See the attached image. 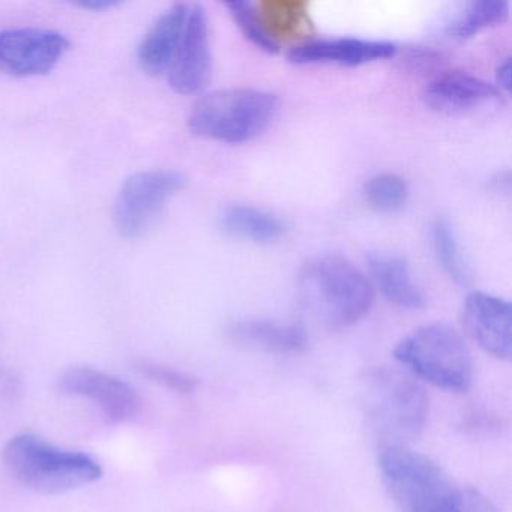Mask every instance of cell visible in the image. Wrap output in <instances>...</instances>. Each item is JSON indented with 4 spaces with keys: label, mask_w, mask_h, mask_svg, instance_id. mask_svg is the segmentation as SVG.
Returning <instances> with one entry per match:
<instances>
[{
    "label": "cell",
    "mask_w": 512,
    "mask_h": 512,
    "mask_svg": "<svg viewBox=\"0 0 512 512\" xmlns=\"http://www.w3.org/2000/svg\"><path fill=\"white\" fill-rule=\"evenodd\" d=\"M364 199L383 214L401 211L409 200V185L397 173H379L364 185Z\"/></svg>",
    "instance_id": "obj_21"
},
{
    "label": "cell",
    "mask_w": 512,
    "mask_h": 512,
    "mask_svg": "<svg viewBox=\"0 0 512 512\" xmlns=\"http://www.w3.org/2000/svg\"><path fill=\"white\" fill-rule=\"evenodd\" d=\"M218 226L224 235L257 245L274 244L287 233V226L281 218L256 206H227L218 218Z\"/></svg>",
    "instance_id": "obj_17"
},
{
    "label": "cell",
    "mask_w": 512,
    "mask_h": 512,
    "mask_svg": "<svg viewBox=\"0 0 512 512\" xmlns=\"http://www.w3.org/2000/svg\"><path fill=\"white\" fill-rule=\"evenodd\" d=\"M188 5L176 4L158 17L137 50L140 68L149 76L169 71L187 23Z\"/></svg>",
    "instance_id": "obj_16"
},
{
    "label": "cell",
    "mask_w": 512,
    "mask_h": 512,
    "mask_svg": "<svg viewBox=\"0 0 512 512\" xmlns=\"http://www.w3.org/2000/svg\"><path fill=\"white\" fill-rule=\"evenodd\" d=\"M365 427L380 449L409 446L421 436L430 413L424 386L394 367L365 371L359 385Z\"/></svg>",
    "instance_id": "obj_1"
},
{
    "label": "cell",
    "mask_w": 512,
    "mask_h": 512,
    "mask_svg": "<svg viewBox=\"0 0 512 512\" xmlns=\"http://www.w3.org/2000/svg\"><path fill=\"white\" fill-rule=\"evenodd\" d=\"M59 385L67 394L91 401L116 424L136 418L142 406L139 394L130 383L95 368H70L62 374Z\"/></svg>",
    "instance_id": "obj_11"
},
{
    "label": "cell",
    "mask_w": 512,
    "mask_h": 512,
    "mask_svg": "<svg viewBox=\"0 0 512 512\" xmlns=\"http://www.w3.org/2000/svg\"><path fill=\"white\" fill-rule=\"evenodd\" d=\"M298 292L304 307L332 329L361 322L374 302L367 275L340 254H322L299 269Z\"/></svg>",
    "instance_id": "obj_2"
},
{
    "label": "cell",
    "mask_w": 512,
    "mask_h": 512,
    "mask_svg": "<svg viewBox=\"0 0 512 512\" xmlns=\"http://www.w3.org/2000/svg\"><path fill=\"white\" fill-rule=\"evenodd\" d=\"M139 368L143 376L148 377L152 382L160 383L164 388L178 392V394H193L197 386H199L196 377L190 376V374L184 373V371L175 370V368L149 364V362L140 365Z\"/></svg>",
    "instance_id": "obj_22"
},
{
    "label": "cell",
    "mask_w": 512,
    "mask_h": 512,
    "mask_svg": "<svg viewBox=\"0 0 512 512\" xmlns=\"http://www.w3.org/2000/svg\"><path fill=\"white\" fill-rule=\"evenodd\" d=\"M397 53L398 47L389 41L350 37L317 38L292 47L287 53V59L295 65L361 67L394 59Z\"/></svg>",
    "instance_id": "obj_13"
},
{
    "label": "cell",
    "mask_w": 512,
    "mask_h": 512,
    "mask_svg": "<svg viewBox=\"0 0 512 512\" xmlns=\"http://www.w3.org/2000/svg\"><path fill=\"white\" fill-rule=\"evenodd\" d=\"M460 319L464 332L485 353L500 361L512 358V307L509 301L475 290L464 298Z\"/></svg>",
    "instance_id": "obj_10"
},
{
    "label": "cell",
    "mask_w": 512,
    "mask_h": 512,
    "mask_svg": "<svg viewBox=\"0 0 512 512\" xmlns=\"http://www.w3.org/2000/svg\"><path fill=\"white\" fill-rule=\"evenodd\" d=\"M226 8L239 31L254 47L269 55H277L280 52V43L257 5L247 0H232L226 2Z\"/></svg>",
    "instance_id": "obj_20"
},
{
    "label": "cell",
    "mask_w": 512,
    "mask_h": 512,
    "mask_svg": "<svg viewBox=\"0 0 512 512\" xmlns=\"http://www.w3.org/2000/svg\"><path fill=\"white\" fill-rule=\"evenodd\" d=\"M508 19L509 4L505 0H475L452 14L446 22L445 34L451 40L466 41Z\"/></svg>",
    "instance_id": "obj_18"
},
{
    "label": "cell",
    "mask_w": 512,
    "mask_h": 512,
    "mask_svg": "<svg viewBox=\"0 0 512 512\" xmlns=\"http://www.w3.org/2000/svg\"><path fill=\"white\" fill-rule=\"evenodd\" d=\"M280 100L272 92L230 88L209 92L193 106L188 127L196 136L241 145L259 137L274 122Z\"/></svg>",
    "instance_id": "obj_6"
},
{
    "label": "cell",
    "mask_w": 512,
    "mask_h": 512,
    "mask_svg": "<svg viewBox=\"0 0 512 512\" xmlns=\"http://www.w3.org/2000/svg\"><path fill=\"white\" fill-rule=\"evenodd\" d=\"M395 58H400L403 70L412 74H422V76L434 73L443 65V56L436 50L430 49V47H407L401 53L398 49Z\"/></svg>",
    "instance_id": "obj_23"
},
{
    "label": "cell",
    "mask_w": 512,
    "mask_h": 512,
    "mask_svg": "<svg viewBox=\"0 0 512 512\" xmlns=\"http://www.w3.org/2000/svg\"><path fill=\"white\" fill-rule=\"evenodd\" d=\"M185 176L176 170H145L128 176L116 197V230L127 239L142 238L160 217L170 197L185 187Z\"/></svg>",
    "instance_id": "obj_7"
},
{
    "label": "cell",
    "mask_w": 512,
    "mask_h": 512,
    "mask_svg": "<svg viewBox=\"0 0 512 512\" xmlns=\"http://www.w3.org/2000/svg\"><path fill=\"white\" fill-rule=\"evenodd\" d=\"M511 58H505L499 62L496 68V88L499 89L502 94H509L511 91Z\"/></svg>",
    "instance_id": "obj_25"
},
{
    "label": "cell",
    "mask_w": 512,
    "mask_h": 512,
    "mask_svg": "<svg viewBox=\"0 0 512 512\" xmlns=\"http://www.w3.org/2000/svg\"><path fill=\"white\" fill-rule=\"evenodd\" d=\"M503 94L481 77L464 71L436 74L422 92V100L434 112L464 115L499 104Z\"/></svg>",
    "instance_id": "obj_12"
},
{
    "label": "cell",
    "mask_w": 512,
    "mask_h": 512,
    "mask_svg": "<svg viewBox=\"0 0 512 512\" xmlns=\"http://www.w3.org/2000/svg\"><path fill=\"white\" fill-rule=\"evenodd\" d=\"M431 247L442 271L460 286L470 283V269L461 251L457 233L446 218H437L431 226Z\"/></svg>",
    "instance_id": "obj_19"
},
{
    "label": "cell",
    "mask_w": 512,
    "mask_h": 512,
    "mask_svg": "<svg viewBox=\"0 0 512 512\" xmlns=\"http://www.w3.org/2000/svg\"><path fill=\"white\" fill-rule=\"evenodd\" d=\"M394 358L419 382L463 394L473 383V359L463 335L448 323H428L395 346Z\"/></svg>",
    "instance_id": "obj_5"
},
{
    "label": "cell",
    "mask_w": 512,
    "mask_h": 512,
    "mask_svg": "<svg viewBox=\"0 0 512 512\" xmlns=\"http://www.w3.org/2000/svg\"><path fill=\"white\" fill-rule=\"evenodd\" d=\"M377 466L397 512L460 511V488L427 455L409 446L380 449Z\"/></svg>",
    "instance_id": "obj_3"
},
{
    "label": "cell",
    "mask_w": 512,
    "mask_h": 512,
    "mask_svg": "<svg viewBox=\"0 0 512 512\" xmlns=\"http://www.w3.org/2000/svg\"><path fill=\"white\" fill-rule=\"evenodd\" d=\"M371 284L383 298L403 310H421L425 296L413 280L409 262L400 254L376 251L367 256Z\"/></svg>",
    "instance_id": "obj_15"
},
{
    "label": "cell",
    "mask_w": 512,
    "mask_h": 512,
    "mask_svg": "<svg viewBox=\"0 0 512 512\" xmlns=\"http://www.w3.org/2000/svg\"><path fill=\"white\" fill-rule=\"evenodd\" d=\"M76 5L82 8V10L98 11V13H101V11L119 7L121 2L119 0H79V2H76Z\"/></svg>",
    "instance_id": "obj_26"
},
{
    "label": "cell",
    "mask_w": 512,
    "mask_h": 512,
    "mask_svg": "<svg viewBox=\"0 0 512 512\" xmlns=\"http://www.w3.org/2000/svg\"><path fill=\"white\" fill-rule=\"evenodd\" d=\"M167 73L173 91L181 95L199 94L211 80L209 22L206 11L200 5L188 8L184 34Z\"/></svg>",
    "instance_id": "obj_9"
},
{
    "label": "cell",
    "mask_w": 512,
    "mask_h": 512,
    "mask_svg": "<svg viewBox=\"0 0 512 512\" xmlns=\"http://www.w3.org/2000/svg\"><path fill=\"white\" fill-rule=\"evenodd\" d=\"M70 49L61 32L19 28L0 32V71L13 77L50 73Z\"/></svg>",
    "instance_id": "obj_8"
},
{
    "label": "cell",
    "mask_w": 512,
    "mask_h": 512,
    "mask_svg": "<svg viewBox=\"0 0 512 512\" xmlns=\"http://www.w3.org/2000/svg\"><path fill=\"white\" fill-rule=\"evenodd\" d=\"M4 463L17 481L47 494L86 487L103 476L91 455L58 448L35 434L13 437L5 446Z\"/></svg>",
    "instance_id": "obj_4"
},
{
    "label": "cell",
    "mask_w": 512,
    "mask_h": 512,
    "mask_svg": "<svg viewBox=\"0 0 512 512\" xmlns=\"http://www.w3.org/2000/svg\"><path fill=\"white\" fill-rule=\"evenodd\" d=\"M227 335L233 343L274 355H298L308 347V332L296 322L241 319L230 323Z\"/></svg>",
    "instance_id": "obj_14"
},
{
    "label": "cell",
    "mask_w": 512,
    "mask_h": 512,
    "mask_svg": "<svg viewBox=\"0 0 512 512\" xmlns=\"http://www.w3.org/2000/svg\"><path fill=\"white\" fill-rule=\"evenodd\" d=\"M458 512H500L485 494L476 488L461 490V505Z\"/></svg>",
    "instance_id": "obj_24"
}]
</instances>
